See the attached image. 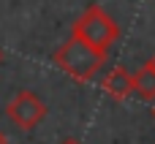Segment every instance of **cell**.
Here are the masks:
<instances>
[{"label":"cell","instance_id":"cell-9","mask_svg":"<svg viewBox=\"0 0 155 144\" xmlns=\"http://www.w3.org/2000/svg\"><path fill=\"white\" fill-rule=\"evenodd\" d=\"M153 117H155V106H153Z\"/></svg>","mask_w":155,"mask_h":144},{"label":"cell","instance_id":"cell-5","mask_svg":"<svg viewBox=\"0 0 155 144\" xmlns=\"http://www.w3.org/2000/svg\"><path fill=\"white\" fill-rule=\"evenodd\" d=\"M134 93L144 101H155V68L142 65L134 76Z\"/></svg>","mask_w":155,"mask_h":144},{"label":"cell","instance_id":"cell-1","mask_svg":"<svg viewBox=\"0 0 155 144\" xmlns=\"http://www.w3.org/2000/svg\"><path fill=\"white\" fill-rule=\"evenodd\" d=\"M54 63L63 74H68L74 82H93L95 74L104 68L106 63V52H98L93 46H87L84 41H79L76 35H71L57 52H54Z\"/></svg>","mask_w":155,"mask_h":144},{"label":"cell","instance_id":"cell-6","mask_svg":"<svg viewBox=\"0 0 155 144\" xmlns=\"http://www.w3.org/2000/svg\"><path fill=\"white\" fill-rule=\"evenodd\" d=\"M60 144H82L79 139H65V142H60Z\"/></svg>","mask_w":155,"mask_h":144},{"label":"cell","instance_id":"cell-3","mask_svg":"<svg viewBox=\"0 0 155 144\" xmlns=\"http://www.w3.org/2000/svg\"><path fill=\"white\" fill-rule=\"evenodd\" d=\"M5 114H8V120H11L16 128L33 131V128L46 117V106H44V101H41L33 90H19V93L14 95V101L5 106Z\"/></svg>","mask_w":155,"mask_h":144},{"label":"cell","instance_id":"cell-4","mask_svg":"<svg viewBox=\"0 0 155 144\" xmlns=\"http://www.w3.org/2000/svg\"><path fill=\"white\" fill-rule=\"evenodd\" d=\"M101 87H104V93H106L112 101H125V98L134 93V74H131L128 68H123V65H114V68L104 76Z\"/></svg>","mask_w":155,"mask_h":144},{"label":"cell","instance_id":"cell-7","mask_svg":"<svg viewBox=\"0 0 155 144\" xmlns=\"http://www.w3.org/2000/svg\"><path fill=\"white\" fill-rule=\"evenodd\" d=\"M0 144H8V139H5V133L0 131Z\"/></svg>","mask_w":155,"mask_h":144},{"label":"cell","instance_id":"cell-8","mask_svg":"<svg viewBox=\"0 0 155 144\" xmlns=\"http://www.w3.org/2000/svg\"><path fill=\"white\" fill-rule=\"evenodd\" d=\"M147 65H150V68H155V54L150 57V63H147Z\"/></svg>","mask_w":155,"mask_h":144},{"label":"cell","instance_id":"cell-2","mask_svg":"<svg viewBox=\"0 0 155 144\" xmlns=\"http://www.w3.org/2000/svg\"><path fill=\"white\" fill-rule=\"evenodd\" d=\"M71 35H76L79 41H84L87 46H93V49H98V52H106V49L114 44V38L120 35V27H117V22H114L101 5H90V8L76 19Z\"/></svg>","mask_w":155,"mask_h":144},{"label":"cell","instance_id":"cell-10","mask_svg":"<svg viewBox=\"0 0 155 144\" xmlns=\"http://www.w3.org/2000/svg\"><path fill=\"white\" fill-rule=\"evenodd\" d=\"M0 60H3V52H0Z\"/></svg>","mask_w":155,"mask_h":144}]
</instances>
